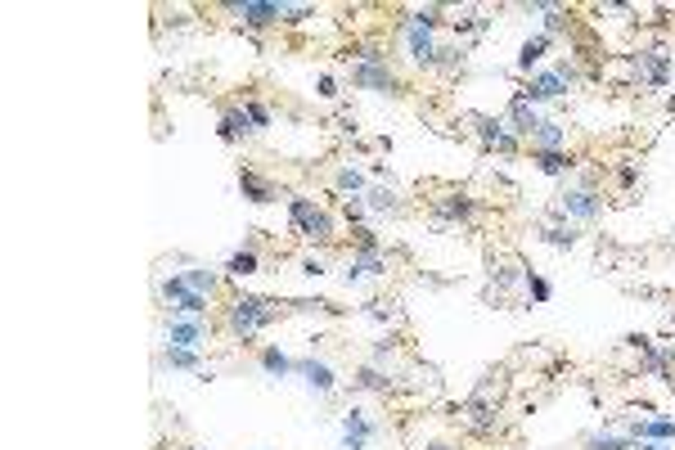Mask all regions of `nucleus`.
Returning <instances> with one entry per match:
<instances>
[{
  "instance_id": "18",
  "label": "nucleus",
  "mask_w": 675,
  "mask_h": 450,
  "mask_svg": "<svg viewBox=\"0 0 675 450\" xmlns=\"http://www.w3.org/2000/svg\"><path fill=\"white\" fill-rule=\"evenodd\" d=\"M203 342V325H171V347H198Z\"/></svg>"
},
{
  "instance_id": "20",
  "label": "nucleus",
  "mask_w": 675,
  "mask_h": 450,
  "mask_svg": "<svg viewBox=\"0 0 675 450\" xmlns=\"http://www.w3.org/2000/svg\"><path fill=\"white\" fill-rule=\"evenodd\" d=\"M550 50V36H536V41H527L522 46V54H518V68H531V63H540V54Z\"/></svg>"
},
{
  "instance_id": "15",
  "label": "nucleus",
  "mask_w": 675,
  "mask_h": 450,
  "mask_svg": "<svg viewBox=\"0 0 675 450\" xmlns=\"http://www.w3.org/2000/svg\"><path fill=\"white\" fill-rule=\"evenodd\" d=\"M536 126H540V122H536V112H531V104H527L522 95H518V100H513V131H522V135H536Z\"/></svg>"
},
{
  "instance_id": "23",
  "label": "nucleus",
  "mask_w": 675,
  "mask_h": 450,
  "mask_svg": "<svg viewBox=\"0 0 675 450\" xmlns=\"http://www.w3.org/2000/svg\"><path fill=\"white\" fill-rule=\"evenodd\" d=\"M468 424L478 428V432H491V428H495V410H486V405H473V410H468Z\"/></svg>"
},
{
  "instance_id": "32",
  "label": "nucleus",
  "mask_w": 675,
  "mask_h": 450,
  "mask_svg": "<svg viewBox=\"0 0 675 450\" xmlns=\"http://www.w3.org/2000/svg\"><path fill=\"white\" fill-rule=\"evenodd\" d=\"M527 284H531V298H536V302H550V284H545L540 275H531Z\"/></svg>"
},
{
  "instance_id": "35",
  "label": "nucleus",
  "mask_w": 675,
  "mask_h": 450,
  "mask_svg": "<svg viewBox=\"0 0 675 450\" xmlns=\"http://www.w3.org/2000/svg\"><path fill=\"white\" fill-rule=\"evenodd\" d=\"M338 185H342V189H351V194H356V189H361V185H365V180H361V172H342V176H338Z\"/></svg>"
},
{
  "instance_id": "25",
  "label": "nucleus",
  "mask_w": 675,
  "mask_h": 450,
  "mask_svg": "<svg viewBox=\"0 0 675 450\" xmlns=\"http://www.w3.org/2000/svg\"><path fill=\"white\" fill-rule=\"evenodd\" d=\"M536 140H540V145H545V149H558V145H563V140H567V135H563V131H558V126H550V122H540V126H536Z\"/></svg>"
},
{
  "instance_id": "17",
  "label": "nucleus",
  "mask_w": 675,
  "mask_h": 450,
  "mask_svg": "<svg viewBox=\"0 0 675 450\" xmlns=\"http://www.w3.org/2000/svg\"><path fill=\"white\" fill-rule=\"evenodd\" d=\"M478 131H482V140H491V145H500L505 153L513 149V140L505 135V122H495V117H482V122H478Z\"/></svg>"
},
{
  "instance_id": "1",
  "label": "nucleus",
  "mask_w": 675,
  "mask_h": 450,
  "mask_svg": "<svg viewBox=\"0 0 675 450\" xmlns=\"http://www.w3.org/2000/svg\"><path fill=\"white\" fill-rule=\"evenodd\" d=\"M270 320H275V306H270L266 298H239L235 306H230V329L243 333V338H252L262 325H270Z\"/></svg>"
},
{
  "instance_id": "16",
  "label": "nucleus",
  "mask_w": 675,
  "mask_h": 450,
  "mask_svg": "<svg viewBox=\"0 0 675 450\" xmlns=\"http://www.w3.org/2000/svg\"><path fill=\"white\" fill-rule=\"evenodd\" d=\"M639 59H644V68H649V81H653V86H666V54H662V50H644Z\"/></svg>"
},
{
  "instance_id": "33",
  "label": "nucleus",
  "mask_w": 675,
  "mask_h": 450,
  "mask_svg": "<svg viewBox=\"0 0 675 450\" xmlns=\"http://www.w3.org/2000/svg\"><path fill=\"white\" fill-rule=\"evenodd\" d=\"M540 234L550 239V244H572V239H577L572 230H558V225H550V230H540Z\"/></svg>"
},
{
  "instance_id": "6",
  "label": "nucleus",
  "mask_w": 675,
  "mask_h": 450,
  "mask_svg": "<svg viewBox=\"0 0 675 450\" xmlns=\"http://www.w3.org/2000/svg\"><path fill=\"white\" fill-rule=\"evenodd\" d=\"M239 189H243V199H252V203H270V199H275V185H270L266 176H257L252 167H243V172H239Z\"/></svg>"
},
{
  "instance_id": "3",
  "label": "nucleus",
  "mask_w": 675,
  "mask_h": 450,
  "mask_svg": "<svg viewBox=\"0 0 675 450\" xmlns=\"http://www.w3.org/2000/svg\"><path fill=\"white\" fill-rule=\"evenodd\" d=\"M163 293L180 306L185 315H203V311H207V298H203V293H194V288H185V279H167Z\"/></svg>"
},
{
  "instance_id": "26",
  "label": "nucleus",
  "mask_w": 675,
  "mask_h": 450,
  "mask_svg": "<svg viewBox=\"0 0 675 450\" xmlns=\"http://www.w3.org/2000/svg\"><path fill=\"white\" fill-rule=\"evenodd\" d=\"M167 365H176V370H198V356H194V351H185V347H171L167 351Z\"/></svg>"
},
{
  "instance_id": "22",
  "label": "nucleus",
  "mask_w": 675,
  "mask_h": 450,
  "mask_svg": "<svg viewBox=\"0 0 675 450\" xmlns=\"http://www.w3.org/2000/svg\"><path fill=\"white\" fill-rule=\"evenodd\" d=\"M180 279H185V288H194V293H212V284H217L212 271H185Z\"/></svg>"
},
{
  "instance_id": "4",
  "label": "nucleus",
  "mask_w": 675,
  "mask_h": 450,
  "mask_svg": "<svg viewBox=\"0 0 675 450\" xmlns=\"http://www.w3.org/2000/svg\"><path fill=\"white\" fill-rule=\"evenodd\" d=\"M230 9H235L248 27H270V23L284 19V5H252V0H248V5H230Z\"/></svg>"
},
{
  "instance_id": "13",
  "label": "nucleus",
  "mask_w": 675,
  "mask_h": 450,
  "mask_svg": "<svg viewBox=\"0 0 675 450\" xmlns=\"http://www.w3.org/2000/svg\"><path fill=\"white\" fill-rule=\"evenodd\" d=\"M437 207H441V221H468L473 216V203L464 199V194H446Z\"/></svg>"
},
{
  "instance_id": "39",
  "label": "nucleus",
  "mask_w": 675,
  "mask_h": 450,
  "mask_svg": "<svg viewBox=\"0 0 675 450\" xmlns=\"http://www.w3.org/2000/svg\"><path fill=\"white\" fill-rule=\"evenodd\" d=\"M644 450H657V446H644Z\"/></svg>"
},
{
  "instance_id": "12",
  "label": "nucleus",
  "mask_w": 675,
  "mask_h": 450,
  "mask_svg": "<svg viewBox=\"0 0 675 450\" xmlns=\"http://www.w3.org/2000/svg\"><path fill=\"white\" fill-rule=\"evenodd\" d=\"M563 212H577V216H599V199L590 189H572L563 194Z\"/></svg>"
},
{
  "instance_id": "21",
  "label": "nucleus",
  "mask_w": 675,
  "mask_h": 450,
  "mask_svg": "<svg viewBox=\"0 0 675 450\" xmlns=\"http://www.w3.org/2000/svg\"><path fill=\"white\" fill-rule=\"evenodd\" d=\"M225 271H230V275H257V252H252V248H248V252H235Z\"/></svg>"
},
{
  "instance_id": "19",
  "label": "nucleus",
  "mask_w": 675,
  "mask_h": 450,
  "mask_svg": "<svg viewBox=\"0 0 675 450\" xmlns=\"http://www.w3.org/2000/svg\"><path fill=\"white\" fill-rule=\"evenodd\" d=\"M243 131H252L248 112H225V117H221V140H239Z\"/></svg>"
},
{
  "instance_id": "10",
  "label": "nucleus",
  "mask_w": 675,
  "mask_h": 450,
  "mask_svg": "<svg viewBox=\"0 0 675 450\" xmlns=\"http://www.w3.org/2000/svg\"><path fill=\"white\" fill-rule=\"evenodd\" d=\"M297 370L306 374V383H311L315 392H334V383H338V378H334V370H329L324 360H302Z\"/></svg>"
},
{
  "instance_id": "29",
  "label": "nucleus",
  "mask_w": 675,
  "mask_h": 450,
  "mask_svg": "<svg viewBox=\"0 0 675 450\" xmlns=\"http://www.w3.org/2000/svg\"><path fill=\"white\" fill-rule=\"evenodd\" d=\"M356 383L369 387V392H378V387H387V378H383L378 370H361V374H356Z\"/></svg>"
},
{
  "instance_id": "34",
  "label": "nucleus",
  "mask_w": 675,
  "mask_h": 450,
  "mask_svg": "<svg viewBox=\"0 0 675 450\" xmlns=\"http://www.w3.org/2000/svg\"><path fill=\"white\" fill-rule=\"evenodd\" d=\"M590 450H630V441H617V437H599V441H590Z\"/></svg>"
},
{
  "instance_id": "8",
  "label": "nucleus",
  "mask_w": 675,
  "mask_h": 450,
  "mask_svg": "<svg viewBox=\"0 0 675 450\" xmlns=\"http://www.w3.org/2000/svg\"><path fill=\"white\" fill-rule=\"evenodd\" d=\"M563 86H567V81L558 77V73H545V77H536V81H531V86L522 90V100H558V95H563Z\"/></svg>"
},
{
  "instance_id": "28",
  "label": "nucleus",
  "mask_w": 675,
  "mask_h": 450,
  "mask_svg": "<svg viewBox=\"0 0 675 450\" xmlns=\"http://www.w3.org/2000/svg\"><path fill=\"white\" fill-rule=\"evenodd\" d=\"M356 244H361V257H374V252H378V234L374 230H356Z\"/></svg>"
},
{
  "instance_id": "5",
  "label": "nucleus",
  "mask_w": 675,
  "mask_h": 450,
  "mask_svg": "<svg viewBox=\"0 0 675 450\" xmlns=\"http://www.w3.org/2000/svg\"><path fill=\"white\" fill-rule=\"evenodd\" d=\"M351 77H356V86H369V90H401V86H396V77L387 73L383 63H361Z\"/></svg>"
},
{
  "instance_id": "7",
  "label": "nucleus",
  "mask_w": 675,
  "mask_h": 450,
  "mask_svg": "<svg viewBox=\"0 0 675 450\" xmlns=\"http://www.w3.org/2000/svg\"><path fill=\"white\" fill-rule=\"evenodd\" d=\"M342 428H347V441H342V450H365V441L374 437V424H369V419H365L361 410H351Z\"/></svg>"
},
{
  "instance_id": "37",
  "label": "nucleus",
  "mask_w": 675,
  "mask_h": 450,
  "mask_svg": "<svg viewBox=\"0 0 675 450\" xmlns=\"http://www.w3.org/2000/svg\"><path fill=\"white\" fill-rule=\"evenodd\" d=\"M437 63H446V68H455V63H459V54H455V50H437Z\"/></svg>"
},
{
  "instance_id": "36",
  "label": "nucleus",
  "mask_w": 675,
  "mask_h": 450,
  "mask_svg": "<svg viewBox=\"0 0 675 450\" xmlns=\"http://www.w3.org/2000/svg\"><path fill=\"white\" fill-rule=\"evenodd\" d=\"M320 95H324V100H334V95H338V86H334V77H320Z\"/></svg>"
},
{
  "instance_id": "30",
  "label": "nucleus",
  "mask_w": 675,
  "mask_h": 450,
  "mask_svg": "<svg viewBox=\"0 0 675 450\" xmlns=\"http://www.w3.org/2000/svg\"><path fill=\"white\" fill-rule=\"evenodd\" d=\"M635 432H644V437H675V424H644Z\"/></svg>"
},
{
  "instance_id": "2",
  "label": "nucleus",
  "mask_w": 675,
  "mask_h": 450,
  "mask_svg": "<svg viewBox=\"0 0 675 450\" xmlns=\"http://www.w3.org/2000/svg\"><path fill=\"white\" fill-rule=\"evenodd\" d=\"M289 221H293L306 239H315V244L334 239V221H329V216H324L311 199H293V203H289Z\"/></svg>"
},
{
  "instance_id": "38",
  "label": "nucleus",
  "mask_w": 675,
  "mask_h": 450,
  "mask_svg": "<svg viewBox=\"0 0 675 450\" xmlns=\"http://www.w3.org/2000/svg\"><path fill=\"white\" fill-rule=\"evenodd\" d=\"M428 450H450V446H441V441H437V446H428Z\"/></svg>"
},
{
  "instance_id": "14",
  "label": "nucleus",
  "mask_w": 675,
  "mask_h": 450,
  "mask_svg": "<svg viewBox=\"0 0 675 450\" xmlns=\"http://www.w3.org/2000/svg\"><path fill=\"white\" fill-rule=\"evenodd\" d=\"M383 271H387V257H378V252H374V257H356V261L347 266V279H365V275H383Z\"/></svg>"
},
{
  "instance_id": "9",
  "label": "nucleus",
  "mask_w": 675,
  "mask_h": 450,
  "mask_svg": "<svg viewBox=\"0 0 675 450\" xmlns=\"http://www.w3.org/2000/svg\"><path fill=\"white\" fill-rule=\"evenodd\" d=\"M406 32H410V50H414V63L433 68V63H437V46H433V41H428V32H423L419 23H410Z\"/></svg>"
},
{
  "instance_id": "11",
  "label": "nucleus",
  "mask_w": 675,
  "mask_h": 450,
  "mask_svg": "<svg viewBox=\"0 0 675 450\" xmlns=\"http://www.w3.org/2000/svg\"><path fill=\"white\" fill-rule=\"evenodd\" d=\"M531 162H536L545 176H563L567 167H572V158H567V153H558V149H536V153H531Z\"/></svg>"
},
{
  "instance_id": "31",
  "label": "nucleus",
  "mask_w": 675,
  "mask_h": 450,
  "mask_svg": "<svg viewBox=\"0 0 675 450\" xmlns=\"http://www.w3.org/2000/svg\"><path fill=\"white\" fill-rule=\"evenodd\" d=\"M243 112H248V122H252V131H257V126H270V112H266L262 104H248V108H243Z\"/></svg>"
},
{
  "instance_id": "24",
  "label": "nucleus",
  "mask_w": 675,
  "mask_h": 450,
  "mask_svg": "<svg viewBox=\"0 0 675 450\" xmlns=\"http://www.w3.org/2000/svg\"><path fill=\"white\" fill-rule=\"evenodd\" d=\"M262 365H266V370H270V374H289V370H293V360H289V356H284V351H275V347H270V351H266V356H262Z\"/></svg>"
},
{
  "instance_id": "27",
  "label": "nucleus",
  "mask_w": 675,
  "mask_h": 450,
  "mask_svg": "<svg viewBox=\"0 0 675 450\" xmlns=\"http://www.w3.org/2000/svg\"><path fill=\"white\" fill-rule=\"evenodd\" d=\"M369 207H374V212H392V207H396V194H392V189H369Z\"/></svg>"
}]
</instances>
